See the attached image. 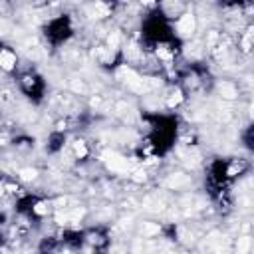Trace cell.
Segmentation results:
<instances>
[{
  "label": "cell",
  "mask_w": 254,
  "mask_h": 254,
  "mask_svg": "<svg viewBox=\"0 0 254 254\" xmlns=\"http://www.w3.org/2000/svg\"><path fill=\"white\" fill-rule=\"evenodd\" d=\"M139 38L141 46L149 52L161 50L167 54H175L181 50V38L175 32L173 20L163 10V6H155L143 16L139 26Z\"/></svg>",
  "instance_id": "6da1fadb"
},
{
  "label": "cell",
  "mask_w": 254,
  "mask_h": 254,
  "mask_svg": "<svg viewBox=\"0 0 254 254\" xmlns=\"http://www.w3.org/2000/svg\"><path fill=\"white\" fill-rule=\"evenodd\" d=\"M143 121L147 123L145 149L153 157H165L173 151L179 139V117L175 113H145Z\"/></svg>",
  "instance_id": "7a4b0ae2"
},
{
  "label": "cell",
  "mask_w": 254,
  "mask_h": 254,
  "mask_svg": "<svg viewBox=\"0 0 254 254\" xmlns=\"http://www.w3.org/2000/svg\"><path fill=\"white\" fill-rule=\"evenodd\" d=\"M242 167H246L240 159H228V157H214L208 167H206V190L210 194L212 200H216L218 204H226L228 196H230V189L234 185V181L240 177Z\"/></svg>",
  "instance_id": "3957f363"
},
{
  "label": "cell",
  "mask_w": 254,
  "mask_h": 254,
  "mask_svg": "<svg viewBox=\"0 0 254 254\" xmlns=\"http://www.w3.org/2000/svg\"><path fill=\"white\" fill-rule=\"evenodd\" d=\"M42 36H44L46 44H50L54 50L62 48L73 36V20H71V16L69 14H58L54 18H50L42 26Z\"/></svg>",
  "instance_id": "277c9868"
},
{
  "label": "cell",
  "mask_w": 254,
  "mask_h": 254,
  "mask_svg": "<svg viewBox=\"0 0 254 254\" xmlns=\"http://www.w3.org/2000/svg\"><path fill=\"white\" fill-rule=\"evenodd\" d=\"M16 83H18V89H20L32 103L44 101L48 83H46L44 75H42L38 69H34V67L18 69V71H16Z\"/></svg>",
  "instance_id": "5b68a950"
},
{
  "label": "cell",
  "mask_w": 254,
  "mask_h": 254,
  "mask_svg": "<svg viewBox=\"0 0 254 254\" xmlns=\"http://www.w3.org/2000/svg\"><path fill=\"white\" fill-rule=\"evenodd\" d=\"M60 242L62 246L69 248V250H81L85 244H87V232L85 230H64L62 236H60Z\"/></svg>",
  "instance_id": "8992f818"
},
{
  "label": "cell",
  "mask_w": 254,
  "mask_h": 254,
  "mask_svg": "<svg viewBox=\"0 0 254 254\" xmlns=\"http://www.w3.org/2000/svg\"><path fill=\"white\" fill-rule=\"evenodd\" d=\"M40 202H42L40 196H36V194H24V196H20L18 202H16V212L22 214V216L32 218V216H36Z\"/></svg>",
  "instance_id": "52a82bcc"
},
{
  "label": "cell",
  "mask_w": 254,
  "mask_h": 254,
  "mask_svg": "<svg viewBox=\"0 0 254 254\" xmlns=\"http://www.w3.org/2000/svg\"><path fill=\"white\" fill-rule=\"evenodd\" d=\"M64 143H65V135H64L62 131H56V133H52V135H50L46 149H48L50 153H56V151H60V149L64 147Z\"/></svg>",
  "instance_id": "ba28073f"
},
{
  "label": "cell",
  "mask_w": 254,
  "mask_h": 254,
  "mask_svg": "<svg viewBox=\"0 0 254 254\" xmlns=\"http://www.w3.org/2000/svg\"><path fill=\"white\" fill-rule=\"evenodd\" d=\"M242 141H244V147H246L248 151H252V125H248V127L244 129V133H242Z\"/></svg>",
  "instance_id": "9c48e42d"
},
{
  "label": "cell",
  "mask_w": 254,
  "mask_h": 254,
  "mask_svg": "<svg viewBox=\"0 0 254 254\" xmlns=\"http://www.w3.org/2000/svg\"><path fill=\"white\" fill-rule=\"evenodd\" d=\"M95 254H103V252H95Z\"/></svg>",
  "instance_id": "30bf717a"
}]
</instances>
